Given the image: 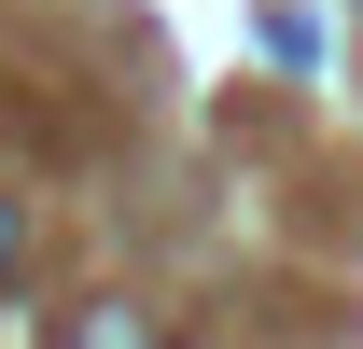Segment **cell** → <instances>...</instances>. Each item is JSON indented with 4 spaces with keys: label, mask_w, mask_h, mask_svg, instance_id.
<instances>
[{
    "label": "cell",
    "mask_w": 363,
    "mask_h": 349,
    "mask_svg": "<svg viewBox=\"0 0 363 349\" xmlns=\"http://www.w3.org/2000/svg\"><path fill=\"white\" fill-rule=\"evenodd\" d=\"M266 56H279V70H308V56H321V28L294 14V0H266Z\"/></svg>",
    "instance_id": "6da1fadb"
},
{
    "label": "cell",
    "mask_w": 363,
    "mask_h": 349,
    "mask_svg": "<svg viewBox=\"0 0 363 349\" xmlns=\"http://www.w3.org/2000/svg\"><path fill=\"white\" fill-rule=\"evenodd\" d=\"M0 265H14V210H0Z\"/></svg>",
    "instance_id": "7a4b0ae2"
}]
</instances>
